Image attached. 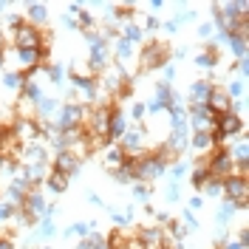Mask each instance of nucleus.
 <instances>
[{
	"label": "nucleus",
	"mask_w": 249,
	"mask_h": 249,
	"mask_svg": "<svg viewBox=\"0 0 249 249\" xmlns=\"http://www.w3.org/2000/svg\"><path fill=\"white\" fill-rule=\"evenodd\" d=\"M167 167H170V164L150 150V153L133 159V178H136V181H144V184H153V181H159V178L167 176Z\"/></svg>",
	"instance_id": "1"
},
{
	"label": "nucleus",
	"mask_w": 249,
	"mask_h": 249,
	"mask_svg": "<svg viewBox=\"0 0 249 249\" xmlns=\"http://www.w3.org/2000/svg\"><path fill=\"white\" fill-rule=\"evenodd\" d=\"M12 48H46V43L51 46V31H43V29H37V26H31V23H20L12 34Z\"/></svg>",
	"instance_id": "2"
},
{
	"label": "nucleus",
	"mask_w": 249,
	"mask_h": 249,
	"mask_svg": "<svg viewBox=\"0 0 249 249\" xmlns=\"http://www.w3.org/2000/svg\"><path fill=\"white\" fill-rule=\"evenodd\" d=\"M139 74H147V71H153V68H161L164 62H170V51L164 43H144L139 48Z\"/></svg>",
	"instance_id": "3"
},
{
	"label": "nucleus",
	"mask_w": 249,
	"mask_h": 249,
	"mask_svg": "<svg viewBox=\"0 0 249 249\" xmlns=\"http://www.w3.org/2000/svg\"><path fill=\"white\" fill-rule=\"evenodd\" d=\"M144 144H147V127L144 124H127V130H124V136L119 139V147L124 150L127 159H139L144 156Z\"/></svg>",
	"instance_id": "4"
},
{
	"label": "nucleus",
	"mask_w": 249,
	"mask_h": 249,
	"mask_svg": "<svg viewBox=\"0 0 249 249\" xmlns=\"http://www.w3.org/2000/svg\"><path fill=\"white\" fill-rule=\"evenodd\" d=\"M221 198L232 201L235 207H238V213H244V210H247V198H249L247 176H230V178H224V196H221Z\"/></svg>",
	"instance_id": "5"
},
{
	"label": "nucleus",
	"mask_w": 249,
	"mask_h": 249,
	"mask_svg": "<svg viewBox=\"0 0 249 249\" xmlns=\"http://www.w3.org/2000/svg\"><path fill=\"white\" fill-rule=\"evenodd\" d=\"M204 161H207V173H210V178L224 181V178L235 176V164H232V159H230V153H227V147H218L215 153H210Z\"/></svg>",
	"instance_id": "6"
},
{
	"label": "nucleus",
	"mask_w": 249,
	"mask_h": 249,
	"mask_svg": "<svg viewBox=\"0 0 249 249\" xmlns=\"http://www.w3.org/2000/svg\"><path fill=\"white\" fill-rule=\"evenodd\" d=\"M51 170L62 173V176H68V178H77L79 173H82V161H79L74 153L60 150V153H54V159H51Z\"/></svg>",
	"instance_id": "7"
},
{
	"label": "nucleus",
	"mask_w": 249,
	"mask_h": 249,
	"mask_svg": "<svg viewBox=\"0 0 249 249\" xmlns=\"http://www.w3.org/2000/svg\"><path fill=\"white\" fill-rule=\"evenodd\" d=\"M136 238H139V244L144 249L170 247V244H167V235H164V230H161V227H156V224H150V227H139V230H136Z\"/></svg>",
	"instance_id": "8"
},
{
	"label": "nucleus",
	"mask_w": 249,
	"mask_h": 249,
	"mask_svg": "<svg viewBox=\"0 0 249 249\" xmlns=\"http://www.w3.org/2000/svg\"><path fill=\"white\" fill-rule=\"evenodd\" d=\"M12 133L20 144H29V142H37L40 139V124L37 119H15L12 122Z\"/></svg>",
	"instance_id": "9"
},
{
	"label": "nucleus",
	"mask_w": 249,
	"mask_h": 249,
	"mask_svg": "<svg viewBox=\"0 0 249 249\" xmlns=\"http://www.w3.org/2000/svg\"><path fill=\"white\" fill-rule=\"evenodd\" d=\"M23 20L31 23V26H37V29H43L48 26V20H51V12H48L46 3H23Z\"/></svg>",
	"instance_id": "10"
},
{
	"label": "nucleus",
	"mask_w": 249,
	"mask_h": 249,
	"mask_svg": "<svg viewBox=\"0 0 249 249\" xmlns=\"http://www.w3.org/2000/svg\"><path fill=\"white\" fill-rule=\"evenodd\" d=\"M127 113L119 110V105H113V113H110V122H108V144H119V139L124 136L127 130Z\"/></svg>",
	"instance_id": "11"
},
{
	"label": "nucleus",
	"mask_w": 249,
	"mask_h": 249,
	"mask_svg": "<svg viewBox=\"0 0 249 249\" xmlns=\"http://www.w3.org/2000/svg\"><path fill=\"white\" fill-rule=\"evenodd\" d=\"M207 108L213 110L215 116H224V113L232 110V99L227 96L224 85H213V91H210V96H207Z\"/></svg>",
	"instance_id": "12"
},
{
	"label": "nucleus",
	"mask_w": 249,
	"mask_h": 249,
	"mask_svg": "<svg viewBox=\"0 0 249 249\" xmlns=\"http://www.w3.org/2000/svg\"><path fill=\"white\" fill-rule=\"evenodd\" d=\"M187 150H193L198 159H207L210 153H215V150H218V144H215V139H213L210 133H190Z\"/></svg>",
	"instance_id": "13"
},
{
	"label": "nucleus",
	"mask_w": 249,
	"mask_h": 249,
	"mask_svg": "<svg viewBox=\"0 0 249 249\" xmlns=\"http://www.w3.org/2000/svg\"><path fill=\"white\" fill-rule=\"evenodd\" d=\"M210 91H213V82H210L207 77L193 79V82H190V88H187V102H184V105H207Z\"/></svg>",
	"instance_id": "14"
},
{
	"label": "nucleus",
	"mask_w": 249,
	"mask_h": 249,
	"mask_svg": "<svg viewBox=\"0 0 249 249\" xmlns=\"http://www.w3.org/2000/svg\"><path fill=\"white\" fill-rule=\"evenodd\" d=\"M68 184H71V178L68 176H62V173L57 170H48L46 181H43V193H46V198H54V196H60V193H65L68 190Z\"/></svg>",
	"instance_id": "15"
},
{
	"label": "nucleus",
	"mask_w": 249,
	"mask_h": 249,
	"mask_svg": "<svg viewBox=\"0 0 249 249\" xmlns=\"http://www.w3.org/2000/svg\"><path fill=\"white\" fill-rule=\"evenodd\" d=\"M124 150L119 147V144H105V153H102V167L108 173H116L119 167L124 164Z\"/></svg>",
	"instance_id": "16"
},
{
	"label": "nucleus",
	"mask_w": 249,
	"mask_h": 249,
	"mask_svg": "<svg viewBox=\"0 0 249 249\" xmlns=\"http://www.w3.org/2000/svg\"><path fill=\"white\" fill-rule=\"evenodd\" d=\"M65 71H68V77L74 79V82H79V79H96V74H93V68L88 65V60H85V57L71 60V65H68Z\"/></svg>",
	"instance_id": "17"
},
{
	"label": "nucleus",
	"mask_w": 249,
	"mask_h": 249,
	"mask_svg": "<svg viewBox=\"0 0 249 249\" xmlns=\"http://www.w3.org/2000/svg\"><path fill=\"white\" fill-rule=\"evenodd\" d=\"M224 46L230 48L232 60H247V46H249V37H241V34H230Z\"/></svg>",
	"instance_id": "18"
},
{
	"label": "nucleus",
	"mask_w": 249,
	"mask_h": 249,
	"mask_svg": "<svg viewBox=\"0 0 249 249\" xmlns=\"http://www.w3.org/2000/svg\"><path fill=\"white\" fill-rule=\"evenodd\" d=\"M23 82H26V77H23L20 71H12V68H6L3 77H0V85H3L6 91L17 93V96H20V91H23Z\"/></svg>",
	"instance_id": "19"
},
{
	"label": "nucleus",
	"mask_w": 249,
	"mask_h": 249,
	"mask_svg": "<svg viewBox=\"0 0 249 249\" xmlns=\"http://www.w3.org/2000/svg\"><path fill=\"white\" fill-rule=\"evenodd\" d=\"M46 79L54 85V88H62L65 79H68V71L62 62H46Z\"/></svg>",
	"instance_id": "20"
},
{
	"label": "nucleus",
	"mask_w": 249,
	"mask_h": 249,
	"mask_svg": "<svg viewBox=\"0 0 249 249\" xmlns=\"http://www.w3.org/2000/svg\"><path fill=\"white\" fill-rule=\"evenodd\" d=\"M190 170H193V161H190V159H176L170 167H167V176H170V181L181 184V178L190 176Z\"/></svg>",
	"instance_id": "21"
},
{
	"label": "nucleus",
	"mask_w": 249,
	"mask_h": 249,
	"mask_svg": "<svg viewBox=\"0 0 249 249\" xmlns=\"http://www.w3.org/2000/svg\"><path fill=\"white\" fill-rule=\"evenodd\" d=\"M54 235H57V224H54L51 218H40L37 227H34V238H37V241H48V238H54Z\"/></svg>",
	"instance_id": "22"
},
{
	"label": "nucleus",
	"mask_w": 249,
	"mask_h": 249,
	"mask_svg": "<svg viewBox=\"0 0 249 249\" xmlns=\"http://www.w3.org/2000/svg\"><path fill=\"white\" fill-rule=\"evenodd\" d=\"M198 193H201V198H221V196H224V181L207 178V181L198 187Z\"/></svg>",
	"instance_id": "23"
},
{
	"label": "nucleus",
	"mask_w": 249,
	"mask_h": 249,
	"mask_svg": "<svg viewBox=\"0 0 249 249\" xmlns=\"http://www.w3.org/2000/svg\"><path fill=\"white\" fill-rule=\"evenodd\" d=\"M224 91H227V96H230L232 102L247 99V79H230V82L224 85Z\"/></svg>",
	"instance_id": "24"
},
{
	"label": "nucleus",
	"mask_w": 249,
	"mask_h": 249,
	"mask_svg": "<svg viewBox=\"0 0 249 249\" xmlns=\"http://www.w3.org/2000/svg\"><path fill=\"white\" fill-rule=\"evenodd\" d=\"M130 190H133V204H150V196H153V187L150 184H144V181H133Z\"/></svg>",
	"instance_id": "25"
},
{
	"label": "nucleus",
	"mask_w": 249,
	"mask_h": 249,
	"mask_svg": "<svg viewBox=\"0 0 249 249\" xmlns=\"http://www.w3.org/2000/svg\"><path fill=\"white\" fill-rule=\"evenodd\" d=\"M207 178H210V173H207V161H204V159H198V161L193 164V170H190V181H193V187L198 190Z\"/></svg>",
	"instance_id": "26"
},
{
	"label": "nucleus",
	"mask_w": 249,
	"mask_h": 249,
	"mask_svg": "<svg viewBox=\"0 0 249 249\" xmlns=\"http://www.w3.org/2000/svg\"><path fill=\"white\" fill-rule=\"evenodd\" d=\"M113 181H116V184H133V181H136V178H133V159H124V164L113 173Z\"/></svg>",
	"instance_id": "27"
},
{
	"label": "nucleus",
	"mask_w": 249,
	"mask_h": 249,
	"mask_svg": "<svg viewBox=\"0 0 249 249\" xmlns=\"http://www.w3.org/2000/svg\"><path fill=\"white\" fill-rule=\"evenodd\" d=\"M198 20V12H193L190 6H184V3H178V12H176V17H173V23L181 29L184 23H196Z\"/></svg>",
	"instance_id": "28"
},
{
	"label": "nucleus",
	"mask_w": 249,
	"mask_h": 249,
	"mask_svg": "<svg viewBox=\"0 0 249 249\" xmlns=\"http://www.w3.org/2000/svg\"><path fill=\"white\" fill-rule=\"evenodd\" d=\"M133 122L136 124H144V119H147V105L144 102H130V113H127V122Z\"/></svg>",
	"instance_id": "29"
},
{
	"label": "nucleus",
	"mask_w": 249,
	"mask_h": 249,
	"mask_svg": "<svg viewBox=\"0 0 249 249\" xmlns=\"http://www.w3.org/2000/svg\"><path fill=\"white\" fill-rule=\"evenodd\" d=\"M196 34H198V40H204V43H213V37H215V26H213V20H207V23H198Z\"/></svg>",
	"instance_id": "30"
},
{
	"label": "nucleus",
	"mask_w": 249,
	"mask_h": 249,
	"mask_svg": "<svg viewBox=\"0 0 249 249\" xmlns=\"http://www.w3.org/2000/svg\"><path fill=\"white\" fill-rule=\"evenodd\" d=\"M159 71H161V79H159V82H164V85H173V79H176V74H178L176 62H164Z\"/></svg>",
	"instance_id": "31"
},
{
	"label": "nucleus",
	"mask_w": 249,
	"mask_h": 249,
	"mask_svg": "<svg viewBox=\"0 0 249 249\" xmlns=\"http://www.w3.org/2000/svg\"><path fill=\"white\" fill-rule=\"evenodd\" d=\"M85 247H88V249H110L108 241H105V235H99V232L88 235V238H85Z\"/></svg>",
	"instance_id": "32"
},
{
	"label": "nucleus",
	"mask_w": 249,
	"mask_h": 249,
	"mask_svg": "<svg viewBox=\"0 0 249 249\" xmlns=\"http://www.w3.org/2000/svg\"><path fill=\"white\" fill-rule=\"evenodd\" d=\"M178 221L187 227V232H196V230H198V218H196V213H193V210H184V213L178 215Z\"/></svg>",
	"instance_id": "33"
},
{
	"label": "nucleus",
	"mask_w": 249,
	"mask_h": 249,
	"mask_svg": "<svg viewBox=\"0 0 249 249\" xmlns=\"http://www.w3.org/2000/svg\"><path fill=\"white\" fill-rule=\"evenodd\" d=\"M164 201H167V204L181 201V184H176V181H170V184H167V190H164Z\"/></svg>",
	"instance_id": "34"
},
{
	"label": "nucleus",
	"mask_w": 249,
	"mask_h": 249,
	"mask_svg": "<svg viewBox=\"0 0 249 249\" xmlns=\"http://www.w3.org/2000/svg\"><path fill=\"white\" fill-rule=\"evenodd\" d=\"M20 23H23V15H15V12H6V15H3V26L9 29L6 34H12V31H15Z\"/></svg>",
	"instance_id": "35"
},
{
	"label": "nucleus",
	"mask_w": 249,
	"mask_h": 249,
	"mask_svg": "<svg viewBox=\"0 0 249 249\" xmlns=\"http://www.w3.org/2000/svg\"><path fill=\"white\" fill-rule=\"evenodd\" d=\"M108 215H110V221H113V227L116 230H122V227H127L130 221H127V215L124 213H119V210H113V207H108Z\"/></svg>",
	"instance_id": "36"
},
{
	"label": "nucleus",
	"mask_w": 249,
	"mask_h": 249,
	"mask_svg": "<svg viewBox=\"0 0 249 249\" xmlns=\"http://www.w3.org/2000/svg\"><path fill=\"white\" fill-rule=\"evenodd\" d=\"M187 54H190V48H187V46L173 48V51H170V62H181V60L187 57Z\"/></svg>",
	"instance_id": "37"
},
{
	"label": "nucleus",
	"mask_w": 249,
	"mask_h": 249,
	"mask_svg": "<svg viewBox=\"0 0 249 249\" xmlns=\"http://www.w3.org/2000/svg\"><path fill=\"white\" fill-rule=\"evenodd\" d=\"M60 23L65 26L68 31H79V26H77V17H68V15H62L60 17Z\"/></svg>",
	"instance_id": "38"
},
{
	"label": "nucleus",
	"mask_w": 249,
	"mask_h": 249,
	"mask_svg": "<svg viewBox=\"0 0 249 249\" xmlns=\"http://www.w3.org/2000/svg\"><path fill=\"white\" fill-rule=\"evenodd\" d=\"M85 201H88V204H93V207H108V204L102 201V196H96L93 190H91V193H88V196H85Z\"/></svg>",
	"instance_id": "39"
},
{
	"label": "nucleus",
	"mask_w": 249,
	"mask_h": 249,
	"mask_svg": "<svg viewBox=\"0 0 249 249\" xmlns=\"http://www.w3.org/2000/svg\"><path fill=\"white\" fill-rule=\"evenodd\" d=\"M159 31H164V34H178V26H176L173 20H164V23L159 26Z\"/></svg>",
	"instance_id": "40"
},
{
	"label": "nucleus",
	"mask_w": 249,
	"mask_h": 249,
	"mask_svg": "<svg viewBox=\"0 0 249 249\" xmlns=\"http://www.w3.org/2000/svg\"><path fill=\"white\" fill-rule=\"evenodd\" d=\"M82 9H85L82 3H68V6H65V15H68V17H77Z\"/></svg>",
	"instance_id": "41"
},
{
	"label": "nucleus",
	"mask_w": 249,
	"mask_h": 249,
	"mask_svg": "<svg viewBox=\"0 0 249 249\" xmlns=\"http://www.w3.org/2000/svg\"><path fill=\"white\" fill-rule=\"evenodd\" d=\"M201 207H204V198H201V196H193V198H190V204H187V210H193V213H198Z\"/></svg>",
	"instance_id": "42"
},
{
	"label": "nucleus",
	"mask_w": 249,
	"mask_h": 249,
	"mask_svg": "<svg viewBox=\"0 0 249 249\" xmlns=\"http://www.w3.org/2000/svg\"><path fill=\"white\" fill-rule=\"evenodd\" d=\"M0 249H15V235H0Z\"/></svg>",
	"instance_id": "43"
},
{
	"label": "nucleus",
	"mask_w": 249,
	"mask_h": 249,
	"mask_svg": "<svg viewBox=\"0 0 249 249\" xmlns=\"http://www.w3.org/2000/svg\"><path fill=\"white\" fill-rule=\"evenodd\" d=\"M164 9V0H150V15L156 17V12H161Z\"/></svg>",
	"instance_id": "44"
},
{
	"label": "nucleus",
	"mask_w": 249,
	"mask_h": 249,
	"mask_svg": "<svg viewBox=\"0 0 249 249\" xmlns=\"http://www.w3.org/2000/svg\"><path fill=\"white\" fill-rule=\"evenodd\" d=\"M235 241H238V244H244V247L249 244V230H247V227H244V230L238 232V238H235Z\"/></svg>",
	"instance_id": "45"
},
{
	"label": "nucleus",
	"mask_w": 249,
	"mask_h": 249,
	"mask_svg": "<svg viewBox=\"0 0 249 249\" xmlns=\"http://www.w3.org/2000/svg\"><path fill=\"white\" fill-rule=\"evenodd\" d=\"M3 51H6V31L0 29V54H3Z\"/></svg>",
	"instance_id": "46"
},
{
	"label": "nucleus",
	"mask_w": 249,
	"mask_h": 249,
	"mask_svg": "<svg viewBox=\"0 0 249 249\" xmlns=\"http://www.w3.org/2000/svg\"><path fill=\"white\" fill-rule=\"evenodd\" d=\"M6 9H9V3H6V0H0V17L6 15Z\"/></svg>",
	"instance_id": "47"
},
{
	"label": "nucleus",
	"mask_w": 249,
	"mask_h": 249,
	"mask_svg": "<svg viewBox=\"0 0 249 249\" xmlns=\"http://www.w3.org/2000/svg\"><path fill=\"white\" fill-rule=\"evenodd\" d=\"M43 249H51V247H43Z\"/></svg>",
	"instance_id": "48"
}]
</instances>
